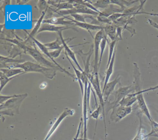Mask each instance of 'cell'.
<instances>
[{
  "mask_svg": "<svg viewBox=\"0 0 158 140\" xmlns=\"http://www.w3.org/2000/svg\"><path fill=\"white\" fill-rule=\"evenodd\" d=\"M1 39L6 40V41H9V42L14 43L15 45H17L18 46L23 49L24 52L31 56L36 61L38 62H39V64L45 66V67L57 69L58 70H60L61 72H63V71L60 68H59L56 64H54L52 62L49 61L47 59L44 57V56L41 54V52L37 49L35 47L33 48L26 46L24 43H23V42L22 43V42H20L19 40H17L16 39L1 38Z\"/></svg>",
  "mask_w": 158,
  "mask_h": 140,
  "instance_id": "obj_1",
  "label": "cell"
},
{
  "mask_svg": "<svg viewBox=\"0 0 158 140\" xmlns=\"http://www.w3.org/2000/svg\"><path fill=\"white\" fill-rule=\"evenodd\" d=\"M9 68H20L24 71V73L29 72L39 73L44 75L48 79H53L56 76L58 70L54 68L45 67L39 63L32 62H25L21 64H11Z\"/></svg>",
  "mask_w": 158,
  "mask_h": 140,
  "instance_id": "obj_2",
  "label": "cell"
},
{
  "mask_svg": "<svg viewBox=\"0 0 158 140\" xmlns=\"http://www.w3.org/2000/svg\"><path fill=\"white\" fill-rule=\"evenodd\" d=\"M27 96V94H21L19 96L11 98L1 105L0 108L2 117V116L13 117L15 114H19L20 106Z\"/></svg>",
  "mask_w": 158,
  "mask_h": 140,
  "instance_id": "obj_3",
  "label": "cell"
},
{
  "mask_svg": "<svg viewBox=\"0 0 158 140\" xmlns=\"http://www.w3.org/2000/svg\"><path fill=\"white\" fill-rule=\"evenodd\" d=\"M90 83L93 86L95 90L96 94L98 97L99 100V104L102 107V114H103V120H104V129H105V134H107V129H106V122H105V110H104V102L103 99V95H102V91L101 89L100 85L98 73H90L89 74L86 75ZM107 135L105 134V137Z\"/></svg>",
  "mask_w": 158,
  "mask_h": 140,
  "instance_id": "obj_4",
  "label": "cell"
},
{
  "mask_svg": "<svg viewBox=\"0 0 158 140\" xmlns=\"http://www.w3.org/2000/svg\"><path fill=\"white\" fill-rule=\"evenodd\" d=\"M70 2L73 4V9L60 11L56 12V13L58 14L60 16L62 17L66 16V15H67L75 14H89V15H96V16H98L100 14L98 13L90 10L85 5L75 3L74 2V1H70Z\"/></svg>",
  "mask_w": 158,
  "mask_h": 140,
  "instance_id": "obj_5",
  "label": "cell"
},
{
  "mask_svg": "<svg viewBox=\"0 0 158 140\" xmlns=\"http://www.w3.org/2000/svg\"><path fill=\"white\" fill-rule=\"evenodd\" d=\"M75 111L74 110L65 108L64 111L62 112L61 114L58 117L56 121L53 123V125L52 126L51 128L50 129L49 131L48 132L47 135L45 137L44 140H48L51 138L52 134L55 132V131L58 129V127L60 126V124L67 117L69 116H72L74 114Z\"/></svg>",
  "mask_w": 158,
  "mask_h": 140,
  "instance_id": "obj_6",
  "label": "cell"
},
{
  "mask_svg": "<svg viewBox=\"0 0 158 140\" xmlns=\"http://www.w3.org/2000/svg\"><path fill=\"white\" fill-rule=\"evenodd\" d=\"M105 34L103 29L98 31V33L95 35L94 37V72L98 73V70H99V51L100 46L102 38L105 36Z\"/></svg>",
  "mask_w": 158,
  "mask_h": 140,
  "instance_id": "obj_7",
  "label": "cell"
},
{
  "mask_svg": "<svg viewBox=\"0 0 158 140\" xmlns=\"http://www.w3.org/2000/svg\"><path fill=\"white\" fill-rule=\"evenodd\" d=\"M132 112L131 106L126 107L118 106L112 109L110 118L113 121L117 122L129 115Z\"/></svg>",
  "mask_w": 158,
  "mask_h": 140,
  "instance_id": "obj_8",
  "label": "cell"
},
{
  "mask_svg": "<svg viewBox=\"0 0 158 140\" xmlns=\"http://www.w3.org/2000/svg\"><path fill=\"white\" fill-rule=\"evenodd\" d=\"M133 85L128 86H120L119 89L115 91L114 95L115 98L114 101L111 103L112 105L111 109L119 106V103L124 98L129 94L130 92L134 90Z\"/></svg>",
  "mask_w": 158,
  "mask_h": 140,
  "instance_id": "obj_9",
  "label": "cell"
},
{
  "mask_svg": "<svg viewBox=\"0 0 158 140\" xmlns=\"http://www.w3.org/2000/svg\"><path fill=\"white\" fill-rule=\"evenodd\" d=\"M31 39H32L33 41H34V43L35 44V45H36L37 46H38L39 48L42 51L44 54H45V55H47L48 57L52 61V62L54 63V64H56L57 66H58L59 68H60L63 71L64 73L67 74V75H69L70 77H72L74 81L75 80V77H74V75L73 74H72L70 73L69 72H68L67 70H65L64 68H63L62 66H61L56 61L54 60V59H53L52 57L51 56L50 54L49 53V51L48 50L47 48V47H46L45 46L44 44H42L41 42H40L39 41L37 40V39H36L35 37H32L31 38Z\"/></svg>",
  "mask_w": 158,
  "mask_h": 140,
  "instance_id": "obj_10",
  "label": "cell"
},
{
  "mask_svg": "<svg viewBox=\"0 0 158 140\" xmlns=\"http://www.w3.org/2000/svg\"><path fill=\"white\" fill-rule=\"evenodd\" d=\"M132 94L133 96L136 97L137 101L139 107L142 113L147 116L150 122L151 121L153 120V119L151 116L150 113L149 111L148 106H147L146 101H145L144 97H143V94L139 93L138 91V92H136L135 93Z\"/></svg>",
  "mask_w": 158,
  "mask_h": 140,
  "instance_id": "obj_11",
  "label": "cell"
},
{
  "mask_svg": "<svg viewBox=\"0 0 158 140\" xmlns=\"http://www.w3.org/2000/svg\"><path fill=\"white\" fill-rule=\"evenodd\" d=\"M120 79H121V77L119 75H118L113 81L109 82L106 86L103 87L102 90V95H103V99L105 103L108 101L109 96L113 92L116 85L120 82Z\"/></svg>",
  "mask_w": 158,
  "mask_h": 140,
  "instance_id": "obj_12",
  "label": "cell"
},
{
  "mask_svg": "<svg viewBox=\"0 0 158 140\" xmlns=\"http://www.w3.org/2000/svg\"><path fill=\"white\" fill-rule=\"evenodd\" d=\"M69 29H74L71 26H57L48 23H42L38 34L43 32H57L60 33L64 30Z\"/></svg>",
  "mask_w": 158,
  "mask_h": 140,
  "instance_id": "obj_13",
  "label": "cell"
},
{
  "mask_svg": "<svg viewBox=\"0 0 158 140\" xmlns=\"http://www.w3.org/2000/svg\"><path fill=\"white\" fill-rule=\"evenodd\" d=\"M66 16L62 17H52L50 19H44L43 23H48L54 25H61L65 26H75L74 24L72 21H65Z\"/></svg>",
  "mask_w": 158,
  "mask_h": 140,
  "instance_id": "obj_14",
  "label": "cell"
},
{
  "mask_svg": "<svg viewBox=\"0 0 158 140\" xmlns=\"http://www.w3.org/2000/svg\"><path fill=\"white\" fill-rule=\"evenodd\" d=\"M66 19L72 21L74 24L75 26H78L82 29H85L88 32H90V31H98L103 29L104 26H102L98 25L91 24L88 23L80 22H77L73 19H70L69 17L66 16Z\"/></svg>",
  "mask_w": 158,
  "mask_h": 140,
  "instance_id": "obj_15",
  "label": "cell"
},
{
  "mask_svg": "<svg viewBox=\"0 0 158 140\" xmlns=\"http://www.w3.org/2000/svg\"><path fill=\"white\" fill-rule=\"evenodd\" d=\"M62 33V32H60L58 33V34H59V37H60V38H61L62 41L63 46L64 50H65V53H66L68 55V57L71 58V59L74 62L76 65L78 67V70L84 72V70H82V68L79 65V63H78V61H77V59L74 52L70 49V47L68 46L67 43L65 42V40L64 39Z\"/></svg>",
  "mask_w": 158,
  "mask_h": 140,
  "instance_id": "obj_16",
  "label": "cell"
},
{
  "mask_svg": "<svg viewBox=\"0 0 158 140\" xmlns=\"http://www.w3.org/2000/svg\"><path fill=\"white\" fill-rule=\"evenodd\" d=\"M94 51V48H93V46H91L89 52L86 54H84V53H83L82 50L77 52V53H78L82 58L84 67H85L84 72L85 73L86 75H87L88 74L90 73V72H89V61H90L91 55Z\"/></svg>",
  "mask_w": 158,
  "mask_h": 140,
  "instance_id": "obj_17",
  "label": "cell"
},
{
  "mask_svg": "<svg viewBox=\"0 0 158 140\" xmlns=\"http://www.w3.org/2000/svg\"><path fill=\"white\" fill-rule=\"evenodd\" d=\"M0 71L10 78L25 74L24 71L20 68H2Z\"/></svg>",
  "mask_w": 158,
  "mask_h": 140,
  "instance_id": "obj_18",
  "label": "cell"
},
{
  "mask_svg": "<svg viewBox=\"0 0 158 140\" xmlns=\"http://www.w3.org/2000/svg\"><path fill=\"white\" fill-rule=\"evenodd\" d=\"M117 26L115 25H107L104 26L103 30L107 36L110 38L111 41H114L117 39L116 37V30Z\"/></svg>",
  "mask_w": 158,
  "mask_h": 140,
  "instance_id": "obj_19",
  "label": "cell"
},
{
  "mask_svg": "<svg viewBox=\"0 0 158 140\" xmlns=\"http://www.w3.org/2000/svg\"><path fill=\"white\" fill-rule=\"evenodd\" d=\"M25 62L24 59H14L12 58H8V57H4V56L1 55L0 57V63L1 66H5V68H7V65L8 63L11 64H21Z\"/></svg>",
  "mask_w": 158,
  "mask_h": 140,
  "instance_id": "obj_20",
  "label": "cell"
},
{
  "mask_svg": "<svg viewBox=\"0 0 158 140\" xmlns=\"http://www.w3.org/2000/svg\"><path fill=\"white\" fill-rule=\"evenodd\" d=\"M48 9H47L46 11L43 12L41 14V16L40 17L39 20H38L36 24L35 25V27L33 28L32 31H31V33L30 34L27 33L29 35V38H31L32 37H34L35 35L37 34L39 30L40 29V27H41V25L43 23V20H44V17H45V15L46 14V13H47V10Z\"/></svg>",
  "mask_w": 158,
  "mask_h": 140,
  "instance_id": "obj_21",
  "label": "cell"
},
{
  "mask_svg": "<svg viewBox=\"0 0 158 140\" xmlns=\"http://www.w3.org/2000/svg\"><path fill=\"white\" fill-rule=\"evenodd\" d=\"M115 52L116 51H114V53L113 54L112 58L110 62V65L107 68V71H106V74H105V81H104V86L103 87L106 86L107 84L109 82V80L112 74L114 71V61H115Z\"/></svg>",
  "mask_w": 158,
  "mask_h": 140,
  "instance_id": "obj_22",
  "label": "cell"
},
{
  "mask_svg": "<svg viewBox=\"0 0 158 140\" xmlns=\"http://www.w3.org/2000/svg\"><path fill=\"white\" fill-rule=\"evenodd\" d=\"M56 8L55 12L64 10H69L73 9V4L70 2V1H62L59 4L52 5Z\"/></svg>",
  "mask_w": 158,
  "mask_h": 140,
  "instance_id": "obj_23",
  "label": "cell"
},
{
  "mask_svg": "<svg viewBox=\"0 0 158 140\" xmlns=\"http://www.w3.org/2000/svg\"><path fill=\"white\" fill-rule=\"evenodd\" d=\"M136 101H137L136 97L133 96L132 94H129L119 102V106L126 107L131 106Z\"/></svg>",
  "mask_w": 158,
  "mask_h": 140,
  "instance_id": "obj_24",
  "label": "cell"
},
{
  "mask_svg": "<svg viewBox=\"0 0 158 140\" xmlns=\"http://www.w3.org/2000/svg\"><path fill=\"white\" fill-rule=\"evenodd\" d=\"M44 45L48 50H56L61 48H64L63 46L62 41L60 37H58L53 42L46 43Z\"/></svg>",
  "mask_w": 158,
  "mask_h": 140,
  "instance_id": "obj_25",
  "label": "cell"
},
{
  "mask_svg": "<svg viewBox=\"0 0 158 140\" xmlns=\"http://www.w3.org/2000/svg\"><path fill=\"white\" fill-rule=\"evenodd\" d=\"M139 121H140L139 129L136 135L133 140H143L148 137L147 131L142 125L141 117L139 116Z\"/></svg>",
  "mask_w": 158,
  "mask_h": 140,
  "instance_id": "obj_26",
  "label": "cell"
},
{
  "mask_svg": "<svg viewBox=\"0 0 158 140\" xmlns=\"http://www.w3.org/2000/svg\"><path fill=\"white\" fill-rule=\"evenodd\" d=\"M19 75L14 76L12 77H8L5 75L3 73L1 72H0V83H1V86H0V92H2V89L4 88L6 85L9 82L11 81L13 79L16 77H18Z\"/></svg>",
  "mask_w": 158,
  "mask_h": 140,
  "instance_id": "obj_27",
  "label": "cell"
},
{
  "mask_svg": "<svg viewBox=\"0 0 158 140\" xmlns=\"http://www.w3.org/2000/svg\"><path fill=\"white\" fill-rule=\"evenodd\" d=\"M119 39H116L114 41H111V42L109 43V58H108V62H107V68H108L109 65H110V62L111 61L112 58L113 56L114 53V51H115V47L116 45V42Z\"/></svg>",
  "mask_w": 158,
  "mask_h": 140,
  "instance_id": "obj_28",
  "label": "cell"
},
{
  "mask_svg": "<svg viewBox=\"0 0 158 140\" xmlns=\"http://www.w3.org/2000/svg\"><path fill=\"white\" fill-rule=\"evenodd\" d=\"M107 43H108V39H107V36L106 35V34H105V36H104L103 38H102L100 46V54L99 61V68L101 63L102 56H103L104 50H105V48H106V45H107Z\"/></svg>",
  "mask_w": 158,
  "mask_h": 140,
  "instance_id": "obj_29",
  "label": "cell"
},
{
  "mask_svg": "<svg viewBox=\"0 0 158 140\" xmlns=\"http://www.w3.org/2000/svg\"><path fill=\"white\" fill-rule=\"evenodd\" d=\"M136 1H110L111 4H115L120 6L121 9L124 10L126 6H129L135 2H137Z\"/></svg>",
  "mask_w": 158,
  "mask_h": 140,
  "instance_id": "obj_30",
  "label": "cell"
},
{
  "mask_svg": "<svg viewBox=\"0 0 158 140\" xmlns=\"http://www.w3.org/2000/svg\"><path fill=\"white\" fill-rule=\"evenodd\" d=\"M110 4V1H109V0H100V1H97L95 3H92V5L97 9L98 8L102 9H107Z\"/></svg>",
  "mask_w": 158,
  "mask_h": 140,
  "instance_id": "obj_31",
  "label": "cell"
},
{
  "mask_svg": "<svg viewBox=\"0 0 158 140\" xmlns=\"http://www.w3.org/2000/svg\"><path fill=\"white\" fill-rule=\"evenodd\" d=\"M101 110H102V106L99 104L98 106L97 107V108L90 114V117L96 120V127H95L94 137H95V134H96V129H97V124H98V120L99 117Z\"/></svg>",
  "mask_w": 158,
  "mask_h": 140,
  "instance_id": "obj_32",
  "label": "cell"
},
{
  "mask_svg": "<svg viewBox=\"0 0 158 140\" xmlns=\"http://www.w3.org/2000/svg\"><path fill=\"white\" fill-rule=\"evenodd\" d=\"M97 20L99 22L104 23L107 24V25H111L113 24V23L109 19V17L104 15L102 12L100 14L97 16Z\"/></svg>",
  "mask_w": 158,
  "mask_h": 140,
  "instance_id": "obj_33",
  "label": "cell"
},
{
  "mask_svg": "<svg viewBox=\"0 0 158 140\" xmlns=\"http://www.w3.org/2000/svg\"><path fill=\"white\" fill-rule=\"evenodd\" d=\"M150 122L152 130L151 132L148 134V135H147L148 137L151 136L152 135L154 134L158 133V123L154 121L153 120H152Z\"/></svg>",
  "mask_w": 158,
  "mask_h": 140,
  "instance_id": "obj_34",
  "label": "cell"
},
{
  "mask_svg": "<svg viewBox=\"0 0 158 140\" xmlns=\"http://www.w3.org/2000/svg\"><path fill=\"white\" fill-rule=\"evenodd\" d=\"M47 1H39L38 3V7L39 10L40 12L42 14V12L48 9Z\"/></svg>",
  "mask_w": 158,
  "mask_h": 140,
  "instance_id": "obj_35",
  "label": "cell"
},
{
  "mask_svg": "<svg viewBox=\"0 0 158 140\" xmlns=\"http://www.w3.org/2000/svg\"><path fill=\"white\" fill-rule=\"evenodd\" d=\"M20 95H21V94L11 95H3L1 94V95H0V98H1L0 104H1V105H2V104H4L10 99L14 98L17 97L19 96Z\"/></svg>",
  "mask_w": 158,
  "mask_h": 140,
  "instance_id": "obj_36",
  "label": "cell"
},
{
  "mask_svg": "<svg viewBox=\"0 0 158 140\" xmlns=\"http://www.w3.org/2000/svg\"><path fill=\"white\" fill-rule=\"evenodd\" d=\"M70 15L73 18L75 21H77V22H86L85 21V15L75 14H71Z\"/></svg>",
  "mask_w": 158,
  "mask_h": 140,
  "instance_id": "obj_37",
  "label": "cell"
},
{
  "mask_svg": "<svg viewBox=\"0 0 158 140\" xmlns=\"http://www.w3.org/2000/svg\"><path fill=\"white\" fill-rule=\"evenodd\" d=\"M125 16L124 14L122 13H116L113 14L109 17V19L113 23L115 21L122 17Z\"/></svg>",
  "mask_w": 158,
  "mask_h": 140,
  "instance_id": "obj_38",
  "label": "cell"
},
{
  "mask_svg": "<svg viewBox=\"0 0 158 140\" xmlns=\"http://www.w3.org/2000/svg\"><path fill=\"white\" fill-rule=\"evenodd\" d=\"M63 49H64V48H61L60 49L54 50L52 51H49V53L53 59L57 58L60 56L62 51Z\"/></svg>",
  "mask_w": 158,
  "mask_h": 140,
  "instance_id": "obj_39",
  "label": "cell"
},
{
  "mask_svg": "<svg viewBox=\"0 0 158 140\" xmlns=\"http://www.w3.org/2000/svg\"><path fill=\"white\" fill-rule=\"evenodd\" d=\"M122 30H123V28L122 27H121V26H117V30H116V37H117V39H118V38L119 37L120 40L122 39Z\"/></svg>",
  "mask_w": 158,
  "mask_h": 140,
  "instance_id": "obj_40",
  "label": "cell"
},
{
  "mask_svg": "<svg viewBox=\"0 0 158 140\" xmlns=\"http://www.w3.org/2000/svg\"><path fill=\"white\" fill-rule=\"evenodd\" d=\"M82 122L81 121L79 123V125H78V129H77V132L75 136L74 137L73 140H80V139H78V136H79V134H80V131L81 130V127H82Z\"/></svg>",
  "mask_w": 158,
  "mask_h": 140,
  "instance_id": "obj_41",
  "label": "cell"
},
{
  "mask_svg": "<svg viewBox=\"0 0 158 140\" xmlns=\"http://www.w3.org/2000/svg\"><path fill=\"white\" fill-rule=\"evenodd\" d=\"M158 89V85L156 86H153V87H150V88H148V89H145V90H141V91H139V93L143 94L145 92H149V91H153V90H156Z\"/></svg>",
  "mask_w": 158,
  "mask_h": 140,
  "instance_id": "obj_42",
  "label": "cell"
},
{
  "mask_svg": "<svg viewBox=\"0 0 158 140\" xmlns=\"http://www.w3.org/2000/svg\"><path fill=\"white\" fill-rule=\"evenodd\" d=\"M148 22L152 26L158 30V24H157L156 22H154V21L151 20V19H148Z\"/></svg>",
  "mask_w": 158,
  "mask_h": 140,
  "instance_id": "obj_43",
  "label": "cell"
},
{
  "mask_svg": "<svg viewBox=\"0 0 158 140\" xmlns=\"http://www.w3.org/2000/svg\"><path fill=\"white\" fill-rule=\"evenodd\" d=\"M148 14V15H151V16H157V17H158V13H152L146 12L144 11L139 12L136 14Z\"/></svg>",
  "mask_w": 158,
  "mask_h": 140,
  "instance_id": "obj_44",
  "label": "cell"
},
{
  "mask_svg": "<svg viewBox=\"0 0 158 140\" xmlns=\"http://www.w3.org/2000/svg\"><path fill=\"white\" fill-rule=\"evenodd\" d=\"M30 1L28 0H19V1H16V4H19V5H23L26 3H27L29 2Z\"/></svg>",
  "mask_w": 158,
  "mask_h": 140,
  "instance_id": "obj_45",
  "label": "cell"
},
{
  "mask_svg": "<svg viewBox=\"0 0 158 140\" xmlns=\"http://www.w3.org/2000/svg\"><path fill=\"white\" fill-rule=\"evenodd\" d=\"M151 136H152V137H157V138H158V134H152V135Z\"/></svg>",
  "mask_w": 158,
  "mask_h": 140,
  "instance_id": "obj_46",
  "label": "cell"
}]
</instances>
